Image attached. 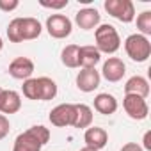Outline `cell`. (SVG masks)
<instances>
[{
  "label": "cell",
  "instance_id": "obj_1",
  "mask_svg": "<svg viewBox=\"0 0 151 151\" xmlns=\"http://www.w3.org/2000/svg\"><path fill=\"white\" fill-rule=\"evenodd\" d=\"M43 27L36 18H14L7 25V37L11 43H22L39 37Z\"/></svg>",
  "mask_w": 151,
  "mask_h": 151
},
{
  "label": "cell",
  "instance_id": "obj_2",
  "mask_svg": "<svg viewBox=\"0 0 151 151\" xmlns=\"http://www.w3.org/2000/svg\"><path fill=\"white\" fill-rule=\"evenodd\" d=\"M50 139V130L37 124V126H30L29 130H25L23 133H20L14 140L13 151H41L43 146L48 142Z\"/></svg>",
  "mask_w": 151,
  "mask_h": 151
},
{
  "label": "cell",
  "instance_id": "obj_3",
  "mask_svg": "<svg viewBox=\"0 0 151 151\" xmlns=\"http://www.w3.org/2000/svg\"><path fill=\"white\" fill-rule=\"evenodd\" d=\"M94 39H96V50L100 53H116L121 46V39H119L116 27H112L109 23L96 27Z\"/></svg>",
  "mask_w": 151,
  "mask_h": 151
},
{
  "label": "cell",
  "instance_id": "obj_4",
  "mask_svg": "<svg viewBox=\"0 0 151 151\" xmlns=\"http://www.w3.org/2000/svg\"><path fill=\"white\" fill-rule=\"evenodd\" d=\"M124 50H126V53L132 60L144 62L151 55V43H149L147 37H144L140 34H132L124 41Z\"/></svg>",
  "mask_w": 151,
  "mask_h": 151
},
{
  "label": "cell",
  "instance_id": "obj_5",
  "mask_svg": "<svg viewBox=\"0 0 151 151\" xmlns=\"http://www.w3.org/2000/svg\"><path fill=\"white\" fill-rule=\"evenodd\" d=\"M105 11L123 23H130L135 18V6L132 0H105Z\"/></svg>",
  "mask_w": 151,
  "mask_h": 151
},
{
  "label": "cell",
  "instance_id": "obj_6",
  "mask_svg": "<svg viewBox=\"0 0 151 151\" xmlns=\"http://www.w3.org/2000/svg\"><path fill=\"white\" fill-rule=\"evenodd\" d=\"M75 116H77V110H75V105L73 103H60L55 109H52L48 119H50V123L53 126L66 128V126H73Z\"/></svg>",
  "mask_w": 151,
  "mask_h": 151
},
{
  "label": "cell",
  "instance_id": "obj_7",
  "mask_svg": "<svg viewBox=\"0 0 151 151\" xmlns=\"http://www.w3.org/2000/svg\"><path fill=\"white\" fill-rule=\"evenodd\" d=\"M123 109L128 114V117H132L135 121H142L149 114V107H147L146 100L140 98V96H137V94H124Z\"/></svg>",
  "mask_w": 151,
  "mask_h": 151
},
{
  "label": "cell",
  "instance_id": "obj_8",
  "mask_svg": "<svg viewBox=\"0 0 151 151\" xmlns=\"http://www.w3.org/2000/svg\"><path fill=\"white\" fill-rule=\"evenodd\" d=\"M46 30H48V34H50L52 37H55V39H64V37H68V36L71 34L73 23H71V20H69L68 16H64V14H52V16H48V20H46Z\"/></svg>",
  "mask_w": 151,
  "mask_h": 151
},
{
  "label": "cell",
  "instance_id": "obj_9",
  "mask_svg": "<svg viewBox=\"0 0 151 151\" xmlns=\"http://www.w3.org/2000/svg\"><path fill=\"white\" fill-rule=\"evenodd\" d=\"M34 73V62L29 57H16L9 64V75L16 80H29Z\"/></svg>",
  "mask_w": 151,
  "mask_h": 151
},
{
  "label": "cell",
  "instance_id": "obj_10",
  "mask_svg": "<svg viewBox=\"0 0 151 151\" xmlns=\"http://www.w3.org/2000/svg\"><path fill=\"white\" fill-rule=\"evenodd\" d=\"M124 73H126V66H124V62L119 57H109L103 62L101 75H103L105 80H109V82H119L124 77Z\"/></svg>",
  "mask_w": 151,
  "mask_h": 151
},
{
  "label": "cell",
  "instance_id": "obj_11",
  "mask_svg": "<svg viewBox=\"0 0 151 151\" xmlns=\"http://www.w3.org/2000/svg\"><path fill=\"white\" fill-rule=\"evenodd\" d=\"M100 80H101V75L96 71V68L82 69L77 75V87L82 93H93L94 89L100 87Z\"/></svg>",
  "mask_w": 151,
  "mask_h": 151
},
{
  "label": "cell",
  "instance_id": "obj_12",
  "mask_svg": "<svg viewBox=\"0 0 151 151\" xmlns=\"http://www.w3.org/2000/svg\"><path fill=\"white\" fill-rule=\"evenodd\" d=\"M100 20H101V14L93 9V7H86V9H80L75 16V22L77 25L82 29V30H91V29H96L100 25Z\"/></svg>",
  "mask_w": 151,
  "mask_h": 151
},
{
  "label": "cell",
  "instance_id": "obj_13",
  "mask_svg": "<svg viewBox=\"0 0 151 151\" xmlns=\"http://www.w3.org/2000/svg\"><path fill=\"white\" fill-rule=\"evenodd\" d=\"M84 140H86V146H87V147H93V149L100 151L101 147L107 146V142H109V133H107L103 128L91 126V128L86 130Z\"/></svg>",
  "mask_w": 151,
  "mask_h": 151
},
{
  "label": "cell",
  "instance_id": "obj_14",
  "mask_svg": "<svg viewBox=\"0 0 151 151\" xmlns=\"http://www.w3.org/2000/svg\"><path fill=\"white\" fill-rule=\"evenodd\" d=\"M100 60H101V53L96 50V46H93V45L80 46V50H78V66H82V69H93V68H96V64Z\"/></svg>",
  "mask_w": 151,
  "mask_h": 151
},
{
  "label": "cell",
  "instance_id": "obj_15",
  "mask_svg": "<svg viewBox=\"0 0 151 151\" xmlns=\"http://www.w3.org/2000/svg\"><path fill=\"white\" fill-rule=\"evenodd\" d=\"M22 109V98L16 91L4 89L2 100H0V112L4 114H16Z\"/></svg>",
  "mask_w": 151,
  "mask_h": 151
},
{
  "label": "cell",
  "instance_id": "obj_16",
  "mask_svg": "<svg viewBox=\"0 0 151 151\" xmlns=\"http://www.w3.org/2000/svg\"><path fill=\"white\" fill-rule=\"evenodd\" d=\"M124 93L126 94H137L140 98H147L149 94V84L144 77H139V75H135V77L128 78L126 84H124Z\"/></svg>",
  "mask_w": 151,
  "mask_h": 151
},
{
  "label": "cell",
  "instance_id": "obj_17",
  "mask_svg": "<svg viewBox=\"0 0 151 151\" xmlns=\"http://www.w3.org/2000/svg\"><path fill=\"white\" fill-rule=\"evenodd\" d=\"M94 109L103 116H110L117 110V100L109 93H100L94 98Z\"/></svg>",
  "mask_w": 151,
  "mask_h": 151
},
{
  "label": "cell",
  "instance_id": "obj_18",
  "mask_svg": "<svg viewBox=\"0 0 151 151\" xmlns=\"http://www.w3.org/2000/svg\"><path fill=\"white\" fill-rule=\"evenodd\" d=\"M75 110H77V116H75V128H89L93 124V110L89 105L86 103H77L75 105Z\"/></svg>",
  "mask_w": 151,
  "mask_h": 151
},
{
  "label": "cell",
  "instance_id": "obj_19",
  "mask_svg": "<svg viewBox=\"0 0 151 151\" xmlns=\"http://www.w3.org/2000/svg\"><path fill=\"white\" fill-rule=\"evenodd\" d=\"M37 87H39V100L41 101H48V100H53L57 96V84L48 77H39Z\"/></svg>",
  "mask_w": 151,
  "mask_h": 151
},
{
  "label": "cell",
  "instance_id": "obj_20",
  "mask_svg": "<svg viewBox=\"0 0 151 151\" xmlns=\"http://www.w3.org/2000/svg\"><path fill=\"white\" fill-rule=\"evenodd\" d=\"M78 50L80 46L77 45H68L60 52V60L66 68H80L78 66Z\"/></svg>",
  "mask_w": 151,
  "mask_h": 151
},
{
  "label": "cell",
  "instance_id": "obj_21",
  "mask_svg": "<svg viewBox=\"0 0 151 151\" xmlns=\"http://www.w3.org/2000/svg\"><path fill=\"white\" fill-rule=\"evenodd\" d=\"M23 96L27 100H39V87H37V78H29L22 86Z\"/></svg>",
  "mask_w": 151,
  "mask_h": 151
},
{
  "label": "cell",
  "instance_id": "obj_22",
  "mask_svg": "<svg viewBox=\"0 0 151 151\" xmlns=\"http://www.w3.org/2000/svg\"><path fill=\"white\" fill-rule=\"evenodd\" d=\"M137 29L140 30V36H149L151 34V11H144L137 16Z\"/></svg>",
  "mask_w": 151,
  "mask_h": 151
},
{
  "label": "cell",
  "instance_id": "obj_23",
  "mask_svg": "<svg viewBox=\"0 0 151 151\" xmlns=\"http://www.w3.org/2000/svg\"><path fill=\"white\" fill-rule=\"evenodd\" d=\"M9 130H11V124H9V119L4 116V114H0V140L6 139L9 135Z\"/></svg>",
  "mask_w": 151,
  "mask_h": 151
},
{
  "label": "cell",
  "instance_id": "obj_24",
  "mask_svg": "<svg viewBox=\"0 0 151 151\" xmlns=\"http://www.w3.org/2000/svg\"><path fill=\"white\" fill-rule=\"evenodd\" d=\"M18 6H20V2H18V0H0V9H2V11H6V13H9V11H14Z\"/></svg>",
  "mask_w": 151,
  "mask_h": 151
},
{
  "label": "cell",
  "instance_id": "obj_25",
  "mask_svg": "<svg viewBox=\"0 0 151 151\" xmlns=\"http://www.w3.org/2000/svg\"><path fill=\"white\" fill-rule=\"evenodd\" d=\"M39 4L43 7H48V9H62L68 6V0H60V2H46V0H41Z\"/></svg>",
  "mask_w": 151,
  "mask_h": 151
},
{
  "label": "cell",
  "instance_id": "obj_26",
  "mask_svg": "<svg viewBox=\"0 0 151 151\" xmlns=\"http://www.w3.org/2000/svg\"><path fill=\"white\" fill-rule=\"evenodd\" d=\"M121 151H144V149H142V146H139L137 142H128V144H124V146L121 147Z\"/></svg>",
  "mask_w": 151,
  "mask_h": 151
},
{
  "label": "cell",
  "instance_id": "obj_27",
  "mask_svg": "<svg viewBox=\"0 0 151 151\" xmlns=\"http://www.w3.org/2000/svg\"><path fill=\"white\" fill-rule=\"evenodd\" d=\"M142 142H144V147H142V149H147V151H149V149H151V132H146V133H144V140H142Z\"/></svg>",
  "mask_w": 151,
  "mask_h": 151
},
{
  "label": "cell",
  "instance_id": "obj_28",
  "mask_svg": "<svg viewBox=\"0 0 151 151\" xmlns=\"http://www.w3.org/2000/svg\"><path fill=\"white\" fill-rule=\"evenodd\" d=\"M80 151H96V149H93V147H87V146H86V147H82Z\"/></svg>",
  "mask_w": 151,
  "mask_h": 151
},
{
  "label": "cell",
  "instance_id": "obj_29",
  "mask_svg": "<svg viewBox=\"0 0 151 151\" xmlns=\"http://www.w3.org/2000/svg\"><path fill=\"white\" fill-rule=\"evenodd\" d=\"M2 93H4V89H2V87H0V100H2Z\"/></svg>",
  "mask_w": 151,
  "mask_h": 151
},
{
  "label": "cell",
  "instance_id": "obj_30",
  "mask_svg": "<svg viewBox=\"0 0 151 151\" xmlns=\"http://www.w3.org/2000/svg\"><path fill=\"white\" fill-rule=\"evenodd\" d=\"M2 46H4V43H2V37H0V50H2Z\"/></svg>",
  "mask_w": 151,
  "mask_h": 151
}]
</instances>
